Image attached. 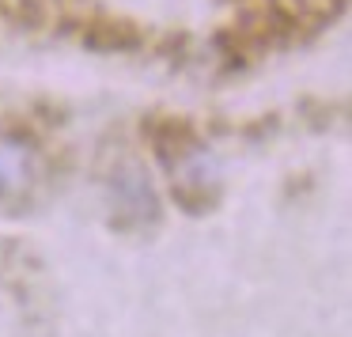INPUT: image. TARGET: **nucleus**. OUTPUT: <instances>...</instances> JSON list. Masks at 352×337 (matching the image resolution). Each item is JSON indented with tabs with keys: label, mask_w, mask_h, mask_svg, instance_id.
I'll list each match as a JSON object with an SVG mask.
<instances>
[{
	"label": "nucleus",
	"mask_w": 352,
	"mask_h": 337,
	"mask_svg": "<svg viewBox=\"0 0 352 337\" xmlns=\"http://www.w3.org/2000/svg\"><path fill=\"white\" fill-rule=\"evenodd\" d=\"M38 160L23 137H0V197H19L31 190Z\"/></svg>",
	"instance_id": "1"
},
{
	"label": "nucleus",
	"mask_w": 352,
	"mask_h": 337,
	"mask_svg": "<svg viewBox=\"0 0 352 337\" xmlns=\"http://www.w3.org/2000/svg\"><path fill=\"white\" fill-rule=\"evenodd\" d=\"M216 190V163L205 152H186L175 167V193L190 205H205Z\"/></svg>",
	"instance_id": "2"
}]
</instances>
